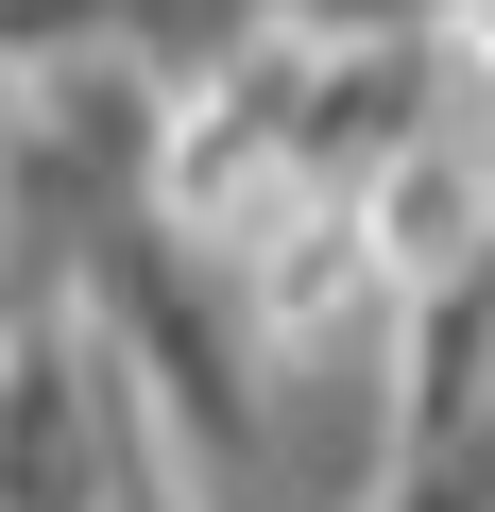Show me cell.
Returning a JSON list of instances; mask_svg holds the SVG:
<instances>
[{
  "instance_id": "cell-2",
  "label": "cell",
  "mask_w": 495,
  "mask_h": 512,
  "mask_svg": "<svg viewBox=\"0 0 495 512\" xmlns=\"http://www.w3.org/2000/svg\"><path fill=\"white\" fill-rule=\"evenodd\" d=\"M120 512H205V495L171 478V444H137V478H120Z\"/></svg>"
},
{
  "instance_id": "cell-1",
  "label": "cell",
  "mask_w": 495,
  "mask_h": 512,
  "mask_svg": "<svg viewBox=\"0 0 495 512\" xmlns=\"http://www.w3.org/2000/svg\"><path fill=\"white\" fill-rule=\"evenodd\" d=\"M137 444H154V410L86 308H35L0 342V512H120Z\"/></svg>"
}]
</instances>
